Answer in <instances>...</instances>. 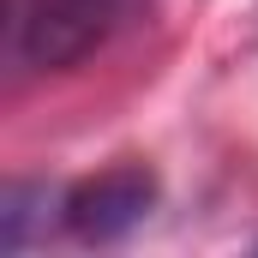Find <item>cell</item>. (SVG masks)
Wrapping results in <instances>:
<instances>
[{
	"label": "cell",
	"instance_id": "3957f363",
	"mask_svg": "<svg viewBox=\"0 0 258 258\" xmlns=\"http://www.w3.org/2000/svg\"><path fill=\"white\" fill-rule=\"evenodd\" d=\"M48 228H66V186L6 180V192H0V246L24 252V246L48 240Z\"/></svg>",
	"mask_w": 258,
	"mask_h": 258
},
{
	"label": "cell",
	"instance_id": "6da1fadb",
	"mask_svg": "<svg viewBox=\"0 0 258 258\" xmlns=\"http://www.w3.org/2000/svg\"><path fill=\"white\" fill-rule=\"evenodd\" d=\"M150 0H18L12 6V54L30 72H66L90 60L114 30H126Z\"/></svg>",
	"mask_w": 258,
	"mask_h": 258
},
{
	"label": "cell",
	"instance_id": "7a4b0ae2",
	"mask_svg": "<svg viewBox=\"0 0 258 258\" xmlns=\"http://www.w3.org/2000/svg\"><path fill=\"white\" fill-rule=\"evenodd\" d=\"M156 210V174L144 162H114L78 186H66V228L84 246H114Z\"/></svg>",
	"mask_w": 258,
	"mask_h": 258
}]
</instances>
